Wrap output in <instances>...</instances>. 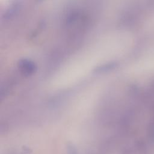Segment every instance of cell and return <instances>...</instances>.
<instances>
[{
  "instance_id": "1",
  "label": "cell",
  "mask_w": 154,
  "mask_h": 154,
  "mask_svg": "<svg viewBox=\"0 0 154 154\" xmlns=\"http://www.w3.org/2000/svg\"><path fill=\"white\" fill-rule=\"evenodd\" d=\"M68 153L69 154H76V149L72 146H69L68 147Z\"/></svg>"
}]
</instances>
